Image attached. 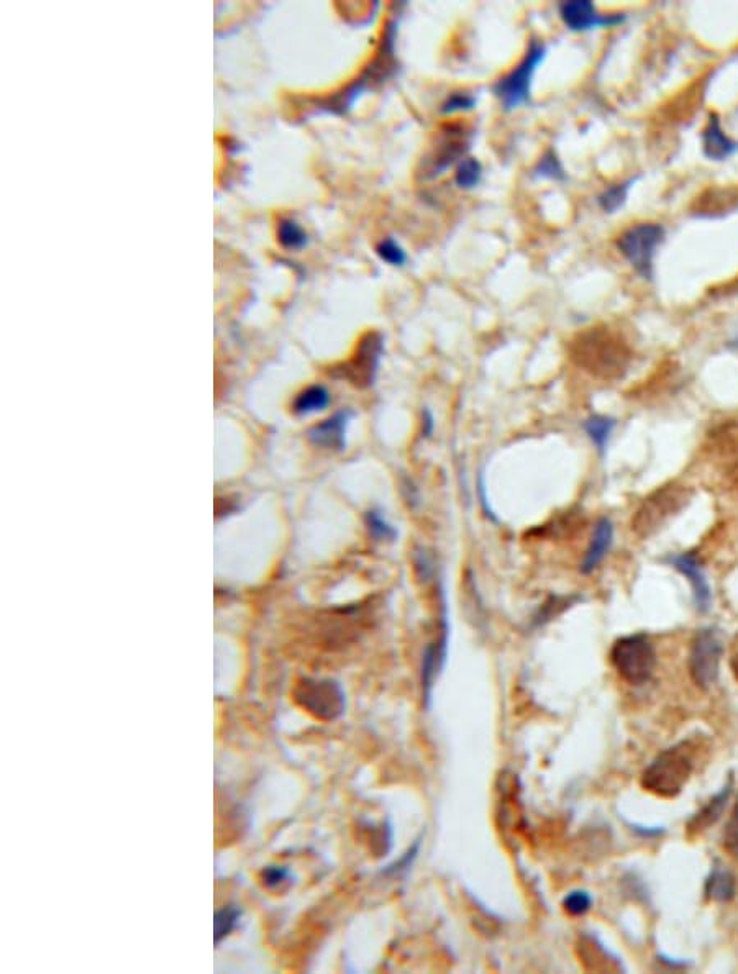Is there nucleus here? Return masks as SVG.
<instances>
[{"label":"nucleus","instance_id":"f257e3e1","mask_svg":"<svg viewBox=\"0 0 738 974\" xmlns=\"http://www.w3.org/2000/svg\"><path fill=\"white\" fill-rule=\"evenodd\" d=\"M574 365L593 378L612 383L624 378L632 363V350L624 338L607 327L586 328L570 343Z\"/></svg>","mask_w":738,"mask_h":974},{"label":"nucleus","instance_id":"f03ea898","mask_svg":"<svg viewBox=\"0 0 738 974\" xmlns=\"http://www.w3.org/2000/svg\"><path fill=\"white\" fill-rule=\"evenodd\" d=\"M693 771V745L683 740L660 751L643 770L640 783L645 791L652 792L655 796L675 799L683 792Z\"/></svg>","mask_w":738,"mask_h":974},{"label":"nucleus","instance_id":"7ed1b4c3","mask_svg":"<svg viewBox=\"0 0 738 974\" xmlns=\"http://www.w3.org/2000/svg\"><path fill=\"white\" fill-rule=\"evenodd\" d=\"M693 497V487L679 481H670L656 487L655 491L650 492L635 510L634 517L630 520L632 532L642 540L653 537L671 519L681 514L691 504Z\"/></svg>","mask_w":738,"mask_h":974},{"label":"nucleus","instance_id":"20e7f679","mask_svg":"<svg viewBox=\"0 0 738 974\" xmlns=\"http://www.w3.org/2000/svg\"><path fill=\"white\" fill-rule=\"evenodd\" d=\"M609 656L614 670L630 686L647 684L655 673V645L645 633L617 638Z\"/></svg>","mask_w":738,"mask_h":974},{"label":"nucleus","instance_id":"39448f33","mask_svg":"<svg viewBox=\"0 0 738 974\" xmlns=\"http://www.w3.org/2000/svg\"><path fill=\"white\" fill-rule=\"evenodd\" d=\"M547 56V46L542 40H530L529 48L524 58L512 69L511 73L502 76L492 87L494 96L499 99L506 110H515L530 102L533 74Z\"/></svg>","mask_w":738,"mask_h":974},{"label":"nucleus","instance_id":"423d86ee","mask_svg":"<svg viewBox=\"0 0 738 974\" xmlns=\"http://www.w3.org/2000/svg\"><path fill=\"white\" fill-rule=\"evenodd\" d=\"M724 645L719 630L704 627L694 633L689 647L688 671L693 683L702 691H709L719 681L720 661Z\"/></svg>","mask_w":738,"mask_h":974},{"label":"nucleus","instance_id":"0eeeda50","mask_svg":"<svg viewBox=\"0 0 738 974\" xmlns=\"http://www.w3.org/2000/svg\"><path fill=\"white\" fill-rule=\"evenodd\" d=\"M665 237L663 225H632L617 238V250L643 279H652L656 250L665 242Z\"/></svg>","mask_w":738,"mask_h":974},{"label":"nucleus","instance_id":"6e6552de","mask_svg":"<svg viewBox=\"0 0 738 974\" xmlns=\"http://www.w3.org/2000/svg\"><path fill=\"white\" fill-rule=\"evenodd\" d=\"M294 701L315 719L332 722L345 712V692L332 679H302Z\"/></svg>","mask_w":738,"mask_h":974},{"label":"nucleus","instance_id":"1a4fd4ad","mask_svg":"<svg viewBox=\"0 0 738 974\" xmlns=\"http://www.w3.org/2000/svg\"><path fill=\"white\" fill-rule=\"evenodd\" d=\"M704 448L720 481L738 494V422H725L714 428L707 435Z\"/></svg>","mask_w":738,"mask_h":974},{"label":"nucleus","instance_id":"9d476101","mask_svg":"<svg viewBox=\"0 0 738 974\" xmlns=\"http://www.w3.org/2000/svg\"><path fill=\"white\" fill-rule=\"evenodd\" d=\"M383 355V335L379 332H368L361 337L350 360L343 363L340 368L333 369V374L337 378L347 379L351 386L366 389L373 386L376 381Z\"/></svg>","mask_w":738,"mask_h":974},{"label":"nucleus","instance_id":"9b49d317","mask_svg":"<svg viewBox=\"0 0 738 974\" xmlns=\"http://www.w3.org/2000/svg\"><path fill=\"white\" fill-rule=\"evenodd\" d=\"M471 142H473V133L463 125H448L443 128L437 146H433L429 158L425 160L424 173H422L424 178H438L451 166H458L465 160Z\"/></svg>","mask_w":738,"mask_h":974},{"label":"nucleus","instance_id":"f8f14e48","mask_svg":"<svg viewBox=\"0 0 738 974\" xmlns=\"http://www.w3.org/2000/svg\"><path fill=\"white\" fill-rule=\"evenodd\" d=\"M440 597H442V625H440V635L432 643L425 647L422 655V668H420V681H422V694H424L425 707L429 709L430 699H432L433 686L443 668L447 665L448 643H450V625H448L447 594L443 583L438 586Z\"/></svg>","mask_w":738,"mask_h":974},{"label":"nucleus","instance_id":"ddd939ff","mask_svg":"<svg viewBox=\"0 0 738 974\" xmlns=\"http://www.w3.org/2000/svg\"><path fill=\"white\" fill-rule=\"evenodd\" d=\"M560 19L571 32L584 33L596 28H611L627 20L625 14H601L589 0H570L558 5Z\"/></svg>","mask_w":738,"mask_h":974},{"label":"nucleus","instance_id":"4468645a","mask_svg":"<svg viewBox=\"0 0 738 974\" xmlns=\"http://www.w3.org/2000/svg\"><path fill=\"white\" fill-rule=\"evenodd\" d=\"M666 561H668V565L678 569L684 578H688L689 583H691V588H693L696 609L702 612V614L711 609V586L707 583L706 574H704L701 561L697 558L696 553H693V551H684V553H678V555H671L670 558H666Z\"/></svg>","mask_w":738,"mask_h":974},{"label":"nucleus","instance_id":"2eb2a0df","mask_svg":"<svg viewBox=\"0 0 738 974\" xmlns=\"http://www.w3.org/2000/svg\"><path fill=\"white\" fill-rule=\"evenodd\" d=\"M350 410H340L330 415L328 419L309 430V440L314 447L322 450L342 451L347 443V427L350 422Z\"/></svg>","mask_w":738,"mask_h":974},{"label":"nucleus","instance_id":"dca6fc26","mask_svg":"<svg viewBox=\"0 0 738 974\" xmlns=\"http://www.w3.org/2000/svg\"><path fill=\"white\" fill-rule=\"evenodd\" d=\"M612 545H614V524L609 517H601L594 525L593 537L589 542L588 550L584 553L579 571L583 574L594 573L601 566L602 561L606 560Z\"/></svg>","mask_w":738,"mask_h":974},{"label":"nucleus","instance_id":"f3484780","mask_svg":"<svg viewBox=\"0 0 738 974\" xmlns=\"http://www.w3.org/2000/svg\"><path fill=\"white\" fill-rule=\"evenodd\" d=\"M702 151L712 161L729 160L738 151V142L722 130L717 114H711L707 127L702 132Z\"/></svg>","mask_w":738,"mask_h":974},{"label":"nucleus","instance_id":"a211bd4d","mask_svg":"<svg viewBox=\"0 0 738 974\" xmlns=\"http://www.w3.org/2000/svg\"><path fill=\"white\" fill-rule=\"evenodd\" d=\"M732 786H734V779L730 778L729 783L725 784L724 788L717 792L716 796L712 797L711 801L707 802L706 806L702 807L701 811L694 814L691 819H689L688 825H686V833L688 837H696V835H701L702 832H706L711 825L716 824L717 820L724 814L725 807H727V802H729L730 794H732Z\"/></svg>","mask_w":738,"mask_h":974},{"label":"nucleus","instance_id":"6ab92c4d","mask_svg":"<svg viewBox=\"0 0 738 974\" xmlns=\"http://www.w3.org/2000/svg\"><path fill=\"white\" fill-rule=\"evenodd\" d=\"M704 894H706V899L712 902L725 904V902L734 901L735 896H737L735 874L729 868L720 865L719 861H716V865L712 866L711 873L704 883Z\"/></svg>","mask_w":738,"mask_h":974},{"label":"nucleus","instance_id":"aec40b11","mask_svg":"<svg viewBox=\"0 0 738 974\" xmlns=\"http://www.w3.org/2000/svg\"><path fill=\"white\" fill-rule=\"evenodd\" d=\"M332 402V394L322 384H314L297 394L292 402V412L296 415H310L322 412Z\"/></svg>","mask_w":738,"mask_h":974},{"label":"nucleus","instance_id":"412c9836","mask_svg":"<svg viewBox=\"0 0 738 974\" xmlns=\"http://www.w3.org/2000/svg\"><path fill=\"white\" fill-rule=\"evenodd\" d=\"M615 425H617V420L612 419L609 415H591L588 419L584 420V432L588 435L589 440L593 442L596 450L599 451V455L604 456L606 453L607 445H609V440H611L612 433H614Z\"/></svg>","mask_w":738,"mask_h":974},{"label":"nucleus","instance_id":"4be33fe9","mask_svg":"<svg viewBox=\"0 0 738 974\" xmlns=\"http://www.w3.org/2000/svg\"><path fill=\"white\" fill-rule=\"evenodd\" d=\"M583 597L578 596V594H571V596H550L547 601L543 602L542 606L538 607L537 612L533 614L532 625L535 629L538 627H543L547 625L548 622H552L555 617L563 614L565 610L573 607L576 602L581 601Z\"/></svg>","mask_w":738,"mask_h":974},{"label":"nucleus","instance_id":"5701e85b","mask_svg":"<svg viewBox=\"0 0 738 974\" xmlns=\"http://www.w3.org/2000/svg\"><path fill=\"white\" fill-rule=\"evenodd\" d=\"M365 525L369 537L378 543H394L399 537L397 528L386 519L383 510L369 509L365 514Z\"/></svg>","mask_w":738,"mask_h":974},{"label":"nucleus","instance_id":"b1692460","mask_svg":"<svg viewBox=\"0 0 738 974\" xmlns=\"http://www.w3.org/2000/svg\"><path fill=\"white\" fill-rule=\"evenodd\" d=\"M483 174V164L479 163L476 158L466 156L465 160L456 166L455 184L463 191H471L481 184Z\"/></svg>","mask_w":738,"mask_h":974},{"label":"nucleus","instance_id":"393cba45","mask_svg":"<svg viewBox=\"0 0 738 974\" xmlns=\"http://www.w3.org/2000/svg\"><path fill=\"white\" fill-rule=\"evenodd\" d=\"M278 240L284 248L301 250L309 243V235L294 219H283L278 224Z\"/></svg>","mask_w":738,"mask_h":974},{"label":"nucleus","instance_id":"a878e982","mask_svg":"<svg viewBox=\"0 0 738 974\" xmlns=\"http://www.w3.org/2000/svg\"><path fill=\"white\" fill-rule=\"evenodd\" d=\"M635 183V179H629L625 183L615 184L607 187L606 191L601 192L597 197V204L606 214H615L617 210L624 207L629 197L630 187Z\"/></svg>","mask_w":738,"mask_h":974},{"label":"nucleus","instance_id":"bb28decb","mask_svg":"<svg viewBox=\"0 0 738 974\" xmlns=\"http://www.w3.org/2000/svg\"><path fill=\"white\" fill-rule=\"evenodd\" d=\"M376 255L394 268H402L409 261L407 251L402 248L401 243L392 237L384 238L376 245Z\"/></svg>","mask_w":738,"mask_h":974},{"label":"nucleus","instance_id":"cd10ccee","mask_svg":"<svg viewBox=\"0 0 738 974\" xmlns=\"http://www.w3.org/2000/svg\"><path fill=\"white\" fill-rule=\"evenodd\" d=\"M412 561H414L415 574H417V578L422 583L429 584L430 581L440 579V576L437 574V560H435V556L430 555L427 548H417L414 551V555H412Z\"/></svg>","mask_w":738,"mask_h":974},{"label":"nucleus","instance_id":"c85d7f7f","mask_svg":"<svg viewBox=\"0 0 738 974\" xmlns=\"http://www.w3.org/2000/svg\"><path fill=\"white\" fill-rule=\"evenodd\" d=\"M533 174L537 178L552 179V181H565L566 179V171L563 168V163H561L560 158H558V155L553 150H548L540 158L537 166L533 169Z\"/></svg>","mask_w":738,"mask_h":974},{"label":"nucleus","instance_id":"c756f323","mask_svg":"<svg viewBox=\"0 0 738 974\" xmlns=\"http://www.w3.org/2000/svg\"><path fill=\"white\" fill-rule=\"evenodd\" d=\"M591 907H593V896L588 891H583V889L571 891L563 899V909L568 914L573 915V917H581V915L588 914L591 911Z\"/></svg>","mask_w":738,"mask_h":974},{"label":"nucleus","instance_id":"7c9ffc66","mask_svg":"<svg viewBox=\"0 0 738 974\" xmlns=\"http://www.w3.org/2000/svg\"><path fill=\"white\" fill-rule=\"evenodd\" d=\"M476 107V97L470 92H451L447 99L442 102L440 112L445 115L458 114V112H468Z\"/></svg>","mask_w":738,"mask_h":974},{"label":"nucleus","instance_id":"2f4dec72","mask_svg":"<svg viewBox=\"0 0 738 974\" xmlns=\"http://www.w3.org/2000/svg\"><path fill=\"white\" fill-rule=\"evenodd\" d=\"M242 912L238 911L235 906L224 907L222 911L217 912L215 915L214 925H215V943L222 942V938L227 937L232 932L233 927L237 925L238 917H240Z\"/></svg>","mask_w":738,"mask_h":974},{"label":"nucleus","instance_id":"473e14b6","mask_svg":"<svg viewBox=\"0 0 738 974\" xmlns=\"http://www.w3.org/2000/svg\"><path fill=\"white\" fill-rule=\"evenodd\" d=\"M722 845L725 852L729 853L734 860L738 861V799L735 802L734 811L730 815L729 822L725 825L724 835H722Z\"/></svg>","mask_w":738,"mask_h":974},{"label":"nucleus","instance_id":"72a5a7b5","mask_svg":"<svg viewBox=\"0 0 738 974\" xmlns=\"http://www.w3.org/2000/svg\"><path fill=\"white\" fill-rule=\"evenodd\" d=\"M419 850L420 842H417L415 843L414 847L409 848V852L402 856L401 860L389 865L388 868L383 871V874H386V876H401V874L407 873L410 866H412V863H414L415 858H417V855H419Z\"/></svg>","mask_w":738,"mask_h":974},{"label":"nucleus","instance_id":"f704fd0d","mask_svg":"<svg viewBox=\"0 0 738 974\" xmlns=\"http://www.w3.org/2000/svg\"><path fill=\"white\" fill-rule=\"evenodd\" d=\"M289 878V871L283 866H269L263 873V881L268 888H279Z\"/></svg>","mask_w":738,"mask_h":974},{"label":"nucleus","instance_id":"c9c22d12","mask_svg":"<svg viewBox=\"0 0 738 974\" xmlns=\"http://www.w3.org/2000/svg\"><path fill=\"white\" fill-rule=\"evenodd\" d=\"M402 494H404V499H406L407 506L410 509H415V507L420 504V492L419 487L415 486L414 481L409 478H402Z\"/></svg>","mask_w":738,"mask_h":974},{"label":"nucleus","instance_id":"e433bc0d","mask_svg":"<svg viewBox=\"0 0 738 974\" xmlns=\"http://www.w3.org/2000/svg\"><path fill=\"white\" fill-rule=\"evenodd\" d=\"M433 432H435V417L429 409H424L420 419V433L424 438H432Z\"/></svg>","mask_w":738,"mask_h":974},{"label":"nucleus","instance_id":"4c0bfd02","mask_svg":"<svg viewBox=\"0 0 738 974\" xmlns=\"http://www.w3.org/2000/svg\"><path fill=\"white\" fill-rule=\"evenodd\" d=\"M730 670H732L735 679H737L738 681V651L737 653H734V656H732V660H730Z\"/></svg>","mask_w":738,"mask_h":974},{"label":"nucleus","instance_id":"58836bf2","mask_svg":"<svg viewBox=\"0 0 738 974\" xmlns=\"http://www.w3.org/2000/svg\"><path fill=\"white\" fill-rule=\"evenodd\" d=\"M730 346H732L735 351H738V335L734 338V340H732V342H730Z\"/></svg>","mask_w":738,"mask_h":974}]
</instances>
